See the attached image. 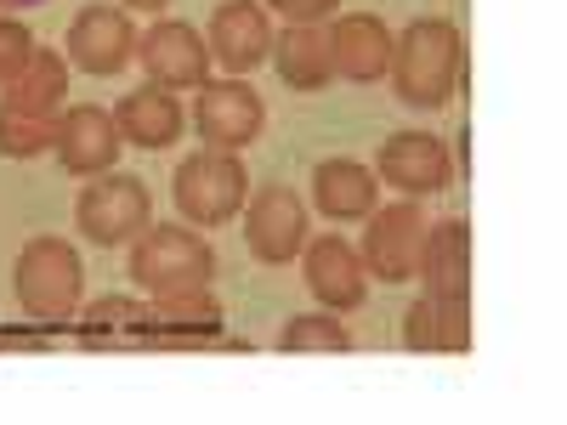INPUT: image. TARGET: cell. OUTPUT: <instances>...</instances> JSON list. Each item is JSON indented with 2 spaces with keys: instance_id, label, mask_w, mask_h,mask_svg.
Here are the masks:
<instances>
[{
  "instance_id": "6da1fadb",
  "label": "cell",
  "mask_w": 567,
  "mask_h": 425,
  "mask_svg": "<svg viewBox=\"0 0 567 425\" xmlns=\"http://www.w3.org/2000/svg\"><path fill=\"white\" fill-rule=\"evenodd\" d=\"M392 97L403 108H443L465 80V34L449 18H414L392 34Z\"/></svg>"
},
{
  "instance_id": "7a4b0ae2",
  "label": "cell",
  "mask_w": 567,
  "mask_h": 425,
  "mask_svg": "<svg viewBox=\"0 0 567 425\" xmlns=\"http://www.w3.org/2000/svg\"><path fill=\"white\" fill-rule=\"evenodd\" d=\"M12 290H18V307L29 312V323H52V329H69L74 312H80V296H85V261L69 239H29L18 250V267H12Z\"/></svg>"
},
{
  "instance_id": "3957f363",
  "label": "cell",
  "mask_w": 567,
  "mask_h": 425,
  "mask_svg": "<svg viewBox=\"0 0 567 425\" xmlns=\"http://www.w3.org/2000/svg\"><path fill=\"white\" fill-rule=\"evenodd\" d=\"M131 283L148 296H182V290H210L216 278V250L205 245L199 227H148L131 239Z\"/></svg>"
},
{
  "instance_id": "277c9868",
  "label": "cell",
  "mask_w": 567,
  "mask_h": 425,
  "mask_svg": "<svg viewBox=\"0 0 567 425\" xmlns=\"http://www.w3.org/2000/svg\"><path fill=\"white\" fill-rule=\"evenodd\" d=\"M171 199L176 216L187 227H221L245 210L250 199V170L239 165V154H221V148H199L187 154L171 176Z\"/></svg>"
},
{
  "instance_id": "5b68a950",
  "label": "cell",
  "mask_w": 567,
  "mask_h": 425,
  "mask_svg": "<svg viewBox=\"0 0 567 425\" xmlns=\"http://www.w3.org/2000/svg\"><path fill=\"white\" fill-rule=\"evenodd\" d=\"M74 221H80V232H85V245L120 250V245L142 239V232L154 227V199H148V187H142L136 176L103 170V176H91V182L80 187Z\"/></svg>"
},
{
  "instance_id": "8992f818",
  "label": "cell",
  "mask_w": 567,
  "mask_h": 425,
  "mask_svg": "<svg viewBox=\"0 0 567 425\" xmlns=\"http://www.w3.org/2000/svg\"><path fill=\"white\" fill-rule=\"evenodd\" d=\"M267 125V108H261V91L245 80V74H210L194 97V131L205 148H221V154H239L261 136Z\"/></svg>"
},
{
  "instance_id": "52a82bcc",
  "label": "cell",
  "mask_w": 567,
  "mask_h": 425,
  "mask_svg": "<svg viewBox=\"0 0 567 425\" xmlns=\"http://www.w3.org/2000/svg\"><path fill=\"white\" fill-rule=\"evenodd\" d=\"M425 221L414 199H398L386 210H369V232H363V272H374L381 283H409L420 272V250H425Z\"/></svg>"
},
{
  "instance_id": "ba28073f",
  "label": "cell",
  "mask_w": 567,
  "mask_h": 425,
  "mask_svg": "<svg viewBox=\"0 0 567 425\" xmlns=\"http://www.w3.org/2000/svg\"><path fill=\"white\" fill-rule=\"evenodd\" d=\"M245 245L267 267H290L307 245V205L296 187H261L245 199Z\"/></svg>"
},
{
  "instance_id": "9c48e42d",
  "label": "cell",
  "mask_w": 567,
  "mask_h": 425,
  "mask_svg": "<svg viewBox=\"0 0 567 425\" xmlns=\"http://www.w3.org/2000/svg\"><path fill=\"white\" fill-rule=\"evenodd\" d=\"M374 176L386 187H398L403 199H425V194H443L449 176H454V159L443 148V136L432 131H398L381 142L374 154Z\"/></svg>"
},
{
  "instance_id": "30bf717a",
  "label": "cell",
  "mask_w": 567,
  "mask_h": 425,
  "mask_svg": "<svg viewBox=\"0 0 567 425\" xmlns=\"http://www.w3.org/2000/svg\"><path fill=\"white\" fill-rule=\"evenodd\" d=\"M136 58H142V69H148V80L165 85V91H199L210 80V45H205V34L176 23V18H165V23H154L148 34H142Z\"/></svg>"
},
{
  "instance_id": "8fae6325",
  "label": "cell",
  "mask_w": 567,
  "mask_h": 425,
  "mask_svg": "<svg viewBox=\"0 0 567 425\" xmlns=\"http://www.w3.org/2000/svg\"><path fill=\"white\" fill-rule=\"evenodd\" d=\"M63 45H69L63 58H69L80 74L109 80V74H120V69L136 58V29H131L125 7H85V12L69 23Z\"/></svg>"
},
{
  "instance_id": "7c38bea8",
  "label": "cell",
  "mask_w": 567,
  "mask_h": 425,
  "mask_svg": "<svg viewBox=\"0 0 567 425\" xmlns=\"http://www.w3.org/2000/svg\"><path fill=\"white\" fill-rule=\"evenodd\" d=\"M221 307L210 290H182V296H154L142 312V346H221Z\"/></svg>"
},
{
  "instance_id": "4fadbf2b",
  "label": "cell",
  "mask_w": 567,
  "mask_h": 425,
  "mask_svg": "<svg viewBox=\"0 0 567 425\" xmlns=\"http://www.w3.org/2000/svg\"><path fill=\"white\" fill-rule=\"evenodd\" d=\"M301 278L318 296L323 312H358L369 283H363V256L341 239V232H323V239L301 245Z\"/></svg>"
},
{
  "instance_id": "5bb4252c",
  "label": "cell",
  "mask_w": 567,
  "mask_h": 425,
  "mask_svg": "<svg viewBox=\"0 0 567 425\" xmlns=\"http://www.w3.org/2000/svg\"><path fill=\"white\" fill-rule=\"evenodd\" d=\"M210 63H221V74H250L272 58V23L261 0H221L210 18Z\"/></svg>"
},
{
  "instance_id": "9a60e30c",
  "label": "cell",
  "mask_w": 567,
  "mask_h": 425,
  "mask_svg": "<svg viewBox=\"0 0 567 425\" xmlns=\"http://www.w3.org/2000/svg\"><path fill=\"white\" fill-rule=\"evenodd\" d=\"M120 148H125V136H120L109 108L80 103V108L58 114V159H63L69 176H103V170H114Z\"/></svg>"
},
{
  "instance_id": "2e32d148",
  "label": "cell",
  "mask_w": 567,
  "mask_h": 425,
  "mask_svg": "<svg viewBox=\"0 0 567 425\" xmlns=\"http://www.w3.org/2000/svg\"><path fill=\"white\" fill-rule=\"evenodd\" d=\"M329 58H336V74L352 80V85L386 80V69H392V29L381 18H369V12L336 18V29H329Z\"/></svg>"
},
{
  "instance_id": "e0dca14e",
  "label": "cell",
  "mask_w": 567,
  "mask_h": 425,
  "mask_svg": "<svg viewBox=\"0 0 567 425\" xmlns=\"http://www.w3.org/2000/svg\"><path fill=\"white\" fill-rule=\"evenodd\" d=\"M425 278V296H471V221L449 216L437 227H425V250H420V272Z\"/></svg>"
},
{
  "instance_id": "ac0fdd59",
  "label": "cell",
  "mask_w": 567,
  "mask_h": 425,
  "mask_svg": "<svg viewBox=\"0 0 567 425\" xmlns=\"http://www.w3.org/2000/svg\"><path fill=\"white\" fill-rule=\"evenodd\" d=\"M381 199V176L358 159H323L312 170V205L323 221H363Z\"/></svg>"
},
{
  "instance_id": "d6986e66",
  "label": "cell",
  "mask_w": 567,
  "mask_h": 425,
  "mask_svg": "<svg viewBox=\"0 0 567 425\" xmlns=\"http://www.w3.org/2000/svg\"><path fill=\"white\" fill-rule=\"evenodd\" d=\"M114 125H120L125 142H136V148L159 154V148H171V142L182 136V103L171 97L165 85L148 80V85L125 91V97L114 103Z\"/></svg>"
},
{
  "instance_id": "ffe728a7",
  "label": "cell",
  "mask_w": 567,
  "mask_h": 425,
  "mask_svg": "<svg viewBox=\"0 0 567 425\" xmlns=\"http://www.w3.org/2000/svg\"><path fill=\"white\" fill-rule=\"evenodd\" d=\"M272 69L290 91H323L336 80V58H329V29L323 23H290L272 34Z\"/></svg>"
},
{
  "instance_id": "44dd1931",
  "label": "cell",
  "mask_w": 567,
  "mask_h": 425,
  "mask_svg": "<svg viewBox=\"0 0 567 425\" xmlns=\"http://www.w3.org/2000/svg\"><path fill=\"white\" fill-rule=\"evenodd\" d=\"M63 97H69V58L52 52V45H34L23 74L0 91V103L23 114H63Z\"/></svg>"
},
{
  "instance_id": "7402d4cb",
  "label": "cell",
  "mask_w": 567,
  "mask_h": 425,
  "mask_svg": "<svg viewBox=\"0 0 567 425\" xmlns=\"http://www.w3.org/2000/svg\"><path fill=\"white\" fill-rule=\"evenodd\" d=\"M142 301L131 296H97L80 318H74V335L85 346H142Z\"/></svg>"
},
{
  "instance_id": "603a6c76",
  "label": "cell",
  "mask_w": 567,
  "mask_h": 425,
  "mask_svg": "<svg viewBox=\"0 0 567 425\" xmlns=\"http://www.w3.org/2000/svg\"><path fill=\"white\" fill-rule=\"evenodd\" d=\"M58 148V114H23L0 103V159H40Z\"/></svg>"
},
{
  "instance_id": "cb8c5ba5",
  "label": "cell",
  "mask_w": 567,
  "mask_h": 425,
  "mask_svg": "<svg viewBox=\"0 0 567 425\" xmlns=\"http://www.w3.org/2000/svg\"><path fill=\"white\" fill-rule=\"evenodd\" d=\"M278 346H284V352H352V335H347L341 318H329V312H301V318L284 323Z\"/></svg>"
},
{
  "instance_id": "d4e9b609",
  "label": "cell",
  "mask_w": 567,
  "mask_h": 425,
  "mask_svg": "<svg viewBox=\"0 0 567 425\" xmlns=\"http://www.w3.org/2000/svg\"><path fill=\"white\" fill-rule=\"evenodd\" d=\"M29 58H34V34H29V23H23V18H0V91H7V85L23 74Z\"/></svg>"
},
{
  "instance_id": "484cf974",
  "label": "cell",
  "mask_w": 567,
  "mask_h": 425,
  "mask_svg": "<svg viewBox=\"0 0 567 425\" xmlns=\"http://www.w3.org/2000/svg\"><path fill=\"white\" fill-rule=\"evenodd\" d=\"M437 301V296H432ZM437 346L443 352H471V296L437 301Z\"/></svg>"
},
{
  "instance_id": "4316f807",
  "label": "cell",
  "mask_w": 567,
  "mask_h": 425,
  "mask_svg": "<svg viewBox=\"0 0 567 425\" xmlns=\"http://www.w3.org/2000/svg\"><path fill=\"white\" fill-rule=\"evenodd\" d=\"M403 346L409 352H443L437 346V301L432 296L409 301V312H403Z\"/></svg>"
},
{
  "instance_id": "83f0119b",
  "label": "cell",
  "mask_w": 567,
  "mask_h": 425,
  "mask_svg": "<svg viewBox=\"0 0 567 425\" xmlns=\"http://www.w3.org/2000/svg\"><path fill=\"white\" fill-rule=\"evenodd\" d=\"M267 7H272L278 18H290V23H323L329 12L341 7V0H267Z\"/></svg>"
},
{
  "instance_id": "f1b7e54d",
  "label": "cell",
  "mask_w": 567,
  "mask_h": 425,
  "mask_svg": "<svg viewBox=\"0 0 567 425\" xmlns=\"http://www.w3.org/2000/svg\"><path fill=\"white\" fill-rule=\"evenodd\" d=\"M125 7H131V12H165L171 0H125Z\"/></svg>"
},
{
  "instance_id": "f546056e",
  "label": "cell",
  "mask_w": 567,
  "mask_h": 425,
  "mask_svg": "<svg viewBox=\"0 0 567 425\" xmlns=\"http://www.w3.org/2000/svg\"><path fill=\"white\" fill-rule=\"evenodd\" d=\"M0 7H12V12H18V7H40V0H0Z\"/></svg>"
}]
</instances>
